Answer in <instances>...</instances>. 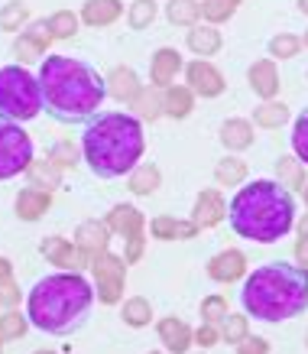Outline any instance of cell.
Wrapping results in <instances>:
<instances>
[{"mask_svg": "<svg viewBox=\"0 0 308 354\" xmlns=\"http://www.w3.org/2000/svg\"><path fill=\"white\" fill-rule=\"evenodd\" d=\"M296 3H298V10H302V13L308 17V0H296Z\"/></svg>", "mask_w": 308, "mask_h": 354, "instance_id": "51", "label": "cell"}, {"mask_svg": "<svg viewBox=\"0 0 308 354\" xmlns=\"http://www.w3.org/2000/svg\"><path fill=\"white\" fill-rule=\"evenodd\" d=\"M0 328H3V338H7V342H17V338H23L26 328H30V315L20 309L3 312V315H0Z\"/></svg>", "mask_w": 308, "mask_h": 354, "instance_id": "42", "label": "cell"}, {"mask_svg": "<svg viewBox=\"0 0 308 354\" xmlns=\"http://www.w3.org/2000/svg\"><path fill=\"white\" fill-rule=\"evenodd\" d=\"M247 179V162L240 156H224L214 166V183L218 185H244Z\"/></svg>", "mask_w": 308, "mask_h": 354, "instance_id": "35", "label": "cell"}, {"mask_svg": "<svg viewBox=\"0 0 308 354\" xmlns=\"http://www.w3.org/2000/svg\"><path fill=\"white\" fill-rule=\"evenodd\" d=\"M289 118H292V114H289V108L282 101H263L260 108H253V127H263V130L282 127Z\"/></svg>", "mask_w": 308, "mask_h": 354, "instance_id": "32", "label": "cell"}, {"mask_svg": "<svg viewBox=\"0 0 308 354\" xmlns=\"http://www.w3.org/2000/svg\"><path fill=\"white\" fill-rule=\"evenodd\" d=\"M143 91V82L137 78V72L130 68V65H117V68H110V75H107V97H114L117 104L130 108L137 95Z\"/></svg>", "mask_w": 308, "mask_h": 354, "instance_id": "19", "label": "cell"}, {"mask_svg": "<svg viewBox=\"0 0 308 354\" xmlns=\"http://www.w3.org/2000/svg\"><path fill=\"white\" fill-rule=\"evenodd\" d=\"M191 108H195V91L189 85H172L162 91V111H166V118L182 120L191 114Z\"/></svg>", "mask_w": 308, "mask_h": 354, "instance_id": "26", "label": "cell"}, {"mask_svg": "<svg viewBox=\"0 0 308 354\" xmlns=\"http://www.w3.org/2000/svg\"><path fill=\"white\" fill-rule=\"evenodd\" d=\"M91 277H95V296L101 306H120L124 302V286H127V260L117 254H101L91 263Z\"/></svg>", "mask_w": 308, "mask_h": 354, "instance_id": "8", "label": "cell"}, {"mask_svg": "<svg viewBox=\"0 0 308 354\" xmlns=\"http://www.w3.org/2000/svg\"><path fill=\"white\" fill-rule=\"evenodd\" d=\"M43 111V88L39 78L23 65H3L0 68V120L23 124Z\"/></svg>", "mask_w": 308, "mask_h": 354, "instance_id": "6", "label": "cell"}, {"mask_svg": "<svg viewBox=\"0 0 308 354\" xmlns=\"http://www.w3.org/2000/svg\"><path fill=\"white\" fill-rule=\"evenodd\" d=\"M166 20L172 26H198L202 23V0H169L166 3Z\"/></svg>", "mask_w": 308, "mask_h": 354, "instance_id": "30", "label": "cell"}, {"mask_svg": "<svg viewBox=\"0 0 308 354\" xmlns=\"http://www.w3.org/2000/svg\"><path fill=\"white\" fill-rule=\"evenodd\" d=\"M32 354H59V351H46V348H43V351H32Z\"/></svg>", "mask_w": 308, "mask_h": 354, "instance_id": "54", "label": "cell"}, {"mask_svg": "<svg viewBox=\"0 0 308 354\" xmlns=\"http://www.w3.org/2000/svg\"><path fill=\"white\" fill-rule=\"evenodd\" d=\"M146 354H166V351H146Z\"/></svg>", "mask_w": 308, "mask_h": 354, "instance_id": "56", "label": "cell"}, {"mask_svg": "<svg viewBox=\"0 0 308 354\" xmlns=\"http://www.w3.org/2000/svg\"><path fill=\"white\" fill-rule=\"evenodd\" d=\"M240 306L260 322H286L308 312V270L289 260H269L247 273Z\"/></svg>", "mask_w": 308, "mask_h": 354, "instance_id": "5", "label": "cell"}, {"mask_svg": "<svg viewBox=\"0 0 308 354\" xmlns=\"http://www.w3.org/2000/svg\"><path fill=\"white\" fill-rule=\"evenodd\" d=\"M247 338H250V315H247V312H231L221 322V342L244 344Z\"/></svg>", "mask_w": 308, "mask_h": 354, "instance_id": "37", "label": "cell"}, {"mask_svg": "<svg viewBox=\"0 0 308 354\" xmlns=\"http://www.w3.org/2000/svg\"><path fill=\"white\" fill-rule=\"evenodd\" d=\"M162 185V172L156 162H139L137 169L127 176V189L133 195H153Z\"/></svg>", "mask_w": 308, "mask_h": 354, "instance_id": "28", "label": "cell"}, {"mask_svg": "<svg viewBox=\"0 0 308 354\" xmlns=\"http://www.w3.org/2000/svg\"><path fill=\"white\" fill-rule=\"evenodd\" d=\"M149 234L156 237V241H191V237H198V225L191 218L156 215L149 221Z\"/></svg>", "mask_w": 308, "mask_h": 354, "instance_id": "21", "label": "cell"}, {"mask_svg": "<svg viewBox=\"0 0 308 354\" xmlns=\"http://www.w3.org/2000/svg\"><path fill=\"white\" fill-rule=\"evenodd\" d=\"M237 354H269V342L260 335H250L244 344H237Z\"/></svg>", "mask_w": 308, "mask_h": 354, "instance_id": "47", "label": "cell"}, {"mask_svg": "<svg viewBox=\"0 0 308 354\" xmlns=\"http://www.w3.org/2000/svg\"><path fill=\"white\" fill-rule=\"evenodd\" d=\"M302 46H305V49H308V30H305V36H302Z\"/></svg>", "mask_w": 308, "mask_h": 354, "instance_id": "53", "label": "cell"}, {"mask_svg": "<svg viewBox=\"0 0 308 354\" xmlns=\"http://www.w3.org/2000/svg\"><path fill=\"white\" fill-rule=\"evenodd\" d=\"M185 46H189L198 59H208V55L221 53L224 36H221V30H218V26H211V23H198V26H191V30H189Z\"/></svg>", "mask_w": 308, "mask_h": 354, "instance_id": "23", "label": "cell"}, {"mask_svg": "<svg viewBox=\"0 0 308 354\" xmlns=\"http://www.w3.org/2000/svg\"><path fill=\"white\" fill-rule=\"evenodd\" d=\"M208 277L214 283H237V279H247V254L237 250V247H227V250H218L211 260H208Z\"/></svg>", "mask_w": 308, "mask_h": 354, "instance_id": "14", "label": "cell"}, {"mask_svg": "<svg viewBox=\"0 0 308 354\" xmlns=\"http://www.w3.org/2000/svg\"><path fill=\"white\" fill-rule=\"evenodd\" d=\"M107 244H110V227L97 218H88L75 227V247L85 254L88 263H95L101 254H107Z\"/></svg>", "mask_w": 308, "mask_h": 354, "instance_id": "13", "label": "cell"}, {"mask_svg": "<svg viewBox=\"0 0 308 354\" xmlns=\"http://www.w3.org/2000/svg\"><path fill=\"white\" fill-rule=\"evenodd\" d=\"M7 279H13V263L7 257H0V283H7Z\"/></svg>", "mask_w": 308, "mask_h": 354, "instance_id": "49", "label": "cell"}, {"mask_svg": "<svg viewBox=\"0 0 308 354\" xmlns=\"http://www.w3.org/2000/svg\"><path fill=\"white\" fill-rule=\"evenodd\" d=\"M198 354H204V351H198Z\"/></svg>", "mask_w": 308, "mask_h": 354, "instance_id": "58", "label": "cell"}, {"mask_svg": "<svg viewBox=\"0 0 308 354\" xmlns=\"http://www.w3.org/2000/svg\"><path fill=\"white\" fill-rule=\"evenodd\" d=\"M298 53H302V36H296V32H276L269 39V59L273 62L276 59H292Z\"/></svg>", "mask_w": 308, "mask_h": 354, "instance_id": "40", "label": "cell"}, {"mask_svg": "<svg viewBox=\"0 0 308 354\" xmlns=\"http://www.w3.org/2000/svg\"><path fill=\"white\" fill-rule=\"evenodd\" d=\"M143 254H146V234L130 237L127 244H124V260H127V263H139Z\"/></svg>", "mask_w": 308, "mask_h": 354, "instance_id": "46", "label": "cell"}, {"mask_svg": "<svg viewBox=\"0 0 308 354\" xmlns=\"http://www.w3.org/2000/svg\"><path fill=\"white\" fill-rule=\"evenodd\" d=\"M78 26H81V17L72 10H55L46 17V30H49L52 39H72L78 32Z\"/></svg>", "mask_w": 308, "mask_h": 354, "instance_id": "33", "label": "cell"}, {"mask_svg": "<svg viewBox=\"0 0 308 354\" xmlns=\"http://www.w3.org/2000/svg\"><path fill=\"white\" fill-rule=\"evenodd\" d=\"M46 160H49L55 169L62 172V169H75V166H78V160H85V156H81V147H78V143H72V140H59V143H52V147H49Z\"/></svg>", "mask_w": 308, "mask_h": 354, "instance_id": "34", "label": "cell"}, {"mask_svg": "<svg viewBox=\"0 0 308 354\" xmlns=\"http://www.w3.org/2000/svg\"><path fill=\"white\" fill-rule=\"evenodd\" d=\"M49 208H52V192L32 189V185L20 189V192H17V198H13V212H17V218H20V221H39Z\"/></svg>", "mask_w": 308, "mask_h": 354, "instance_id": "20", "label": "cell"}, {"mask_svg": "<svg viewBox=\"0 0 308 354\" xmlns=\"http://www.w3.org/2000/svg\"><path fill=\"white\" fill-rule=\"evenodd\" d=\"M298 237H308V212L302 215V221H298Z\"/></svg>", "mask_w": 308, "mask_h": 354, "instance_id": "50", "label": "cell"}, {"mask_svg": "<svg viewBox=\"0 0 308 354\" xmlns=\"http://www.w3.org/2000/svg\"><path fill=\"white\" fill-rule=\"evenodd\" d=\"M104 225L110 227V234L124 237V241H130V237L137 234H146V215L139 212V208H133V205H114L110 212H107Z\"/></svg>", "mask_w": 308, "mask_h": 354, "instance_id": "17", "label": "cell"}, {"mask_svg": "<svg viewBox=\"0 0 308 354\" xmlns=\"http://www.w3.org/2000/svg\"><path fill=\"white\" fill-rule=\"evenodd\" d=\"M120 319H124V325H130V328H146V325L153 322V306H149L146 296H130V299H124V306H120Z\"/></svg>", "mask_w": 308, "mask_h": 354, "instance_id": "31", "label": "cell"}, {"mask_svg": "<svg viewBox=\"0 0 308 354\" xmlns=\"http://www.w3.org/2000/svg\"><path fill=\"white\" fill-rule=\"evenodd\" d=\"M276 183L282 185V189H289V192H305V162L298 160L296 153L292 156H279L276 160Z\"/></svg>", "mask_w": 308, "mask_h": 354, "instance_id": "25", "label": "cell"}, {"mask_svg": "<svg viewBox=\"0 0 308 354\" xmlns=\"http://www.w3.org/2000/svg\"><path fill=\"white\" fill-rule=\"evenodd\" d=\"M30 26V7L23 3V0H10V3H3L0 7V30L7 32H17V30H26Z\"/></svg>", "mask_w": 308, "mask_h": 354, "instance_id": "36", "label": "cell"}, {"mask_svg": "<svg viewBox=\"0 0 308 354\" xmlns=\"http://www.w3.org/2000/svg\"><path fill=\"white\" fill-rule=\"evenodd\" d=\"M292 153L308 166V108L292 124Z\"/></svg>", "mask_w": 308, "mask_h": 354, "instance_id": "43", "label": "cell"}, {"mask_svg": "<svg viewBox=\"0 0 308 354\" xmlns=\"http://www.w3.org/2000/svg\"><path fill=\"white\" fill-rule=\"evenodd\" d=\"M221 342V328H218V325H198V328H195V344H198V348H202V351H208V348H214V344Z\"/></svg>", "mask_w": 308, "mask_h": 354, "instance_id": "44", "label": "cell"}, {"mask_svg": "<svg viewBox=\"0 0 308 354\" xmlns=\"http://www.w3.org/2000/svg\"><path fill=\"white\" fill-rule=\"evenodd\" d=\"M3 344H7V338H3V328H0V351H3Z\"/></svg>", "mask_w": 308, "mask_h": 354, "instance_id": "52", "label": "cell"}, {"mask_svg": "<svg viewBox=\"0 0 308 354\" xmlns=\"http://www.w3.org/2000/svg\"><path fill=\"white\" fill-rule=\"evenodd\" d=\"M95 306V286L85 273H49L36 279V286L26 296V315L30 325L55 338H68L88 322Z\"/></svg>", "mask_w": 308, "mask_h": 354, "instance_id": "4", "label": "cell"}, {"mask_svg": "<svg viewBox=\"0 0 308 354\" xmlns=\"http://www.w3.org/2000/svg\"><path fill=\"white\" fill-rule=\"evenodd\" d=\"M244 0H202V20L218 26V23H227L237 13Z\"/></svg>", "mask_w": 308, "mask_h": 354, "instance_id": "38", "label": "cell"}, {"mask_svg": "<svg viewBox=\"0 0 308 354\" xmlns=\"http://www.w3.org/2000/svg\"><path fill=\"white\" fill-rule=\"evenodd\" d=\"M185 85L195 91V97H221L227 78L221 75V68L214 62L195 59V62H185Z\"/></svg>", "mask_w": 308, "mask_h": 354, "instance_id": "11", "label": "cell"}, {"mask_svg": "<svg viewBox=\"0 0 308 354\" xmlns=\"http://www.w3.org/2000/svg\"><path fill=\"white\" fill-rule=\"evenodd\" d=\"M17 302H20V286H17V279L0 283V309L10 312V309H17Z\"/></svg>", "mask_w": 308, "mask_h": 354, "instance_id": "45", "label": "cell"}, {"mask_svg": "<svg viewBox=\"0 0 308 354\" xmlns=\"http://www.w3.org/2000/svg\"><path fill=\"white\" fill-rule=\"evenodd\" d=\"M133 108V118H139V120H160V118H166V111H162V88H156V85H143V91L137 95V101L130 104Z\"/></svg>", "mask_w": 308, "mask_h": 354, "instance_id": "27", "label": "cell"}, {"mask_svg": "<svg viewBox=\"0 0 308 354\" xmlns=\"http://www.w3.org/2000/svg\"><path fill=\"white\" fill-rule=\"evenodd\" d=\"M55 39L49 36V30H46V20H32L26 30L13 39L10 53L13 59H17V65H32V62H43L46 55H49V46H52Z\"/></svg>", "mask_w": 308, "mask_h": 354, "instance_id": "9", "label": "cell"}, {"mask_svg": "<svg viewBox=\"0 0 308 354\" xmlns=\"http://www.w3.org/2000/svg\"><path fill=\"white\" fill-rule=\"evenodd\" d=\"M305 348H308V332H305Z\"/></svg>", "mask_w": 308, "mask_h": 354, "instance_id": "57", "label": "cell"}, {"mask_svg": "<svg viewBox=\"0 0 308 354\" xmlns=\"http://www.w3.org/2000/svg\"><path fill=\"white\" fill-rule=\"evenodd\" d=\"M43 108L59 124H85L97 118V108L107 97V78L95 65L72 55H46L39 62Z\"/></svg>", "mask_w": 308, "mask_h": 354, "instance_id": "1", "label": "cell"}, {"mask_svg": "<svg viewBox=\"0 0 308 354\" xmlns=\"http://www.w3.org/2000/svg\"><path fill=\"white\" fill-rule=\"evenodd\" d=\"M26 183L32 189H43V192H55L62 185V172L55 169L49 160H32L30 169H26Z\"/></svg>", "mask_w": 308, "mask_h": 354, "instance_id": "29", "label": "cell"}, {"mask_svg": "<svg viewBox=\"0 0 308 354\" xmlns=\"http://www.w3.org/2000/svg\"><path fill=\"white\" fill-rule=\"evenodd\" d=\"M296 263L308 270V237H298L296 241Z\"/></svg>", "mask_w": 308, "mask_h": 354, "instance_id": "48", "label": "cell"}, {"mask_svg": "<svg viewBox=\"0 0 308 354\" xmlns=\"http://www.w3.org/2000/svg\"><path fill=\"white\" fill-rule=\"evenodd\" d=\"M227 221L237 237L253 244H276L296 227V202L292 192L276 179H253L240 185L227 202Z\"/></svg>", "mask_w": 308, "mask_h": 354, "instance_id": "3", "label": "cell"}, {"mask_svg": "<svg viewBox=\"0 0 308 354\" xmlns=\"http://www.w3.org/2000/svg\"><path fill=\"white\" fill-rule=\"evenodd\" d=\"M156 335L162 342V351L166 354H189V348L195 344V328L189 322H182L175 315H166L156 322Z\"/></svg>", "mask_w": 308, "mask_h": 354, "instance_id": "15", "label": "cell"}, {"mask_svg": "<svg viewBox=\"0 0 308 354\" xmlns=\"http://www.w3.org/2000/svg\"><path fill=\"white\" fill-rule=\"evenodd\" d=\"M39 254L46 257V263H55L59 273H85L91 270V263L85 260V254L75 247V241L68 237H59V234H49L39 241Z\"/></svg>", "mask_w": 308, "mask_h": 354, "instance_id": "10", "label": "cell"}, {"mask_svg": "<svg viewBox=\"0 0 308 354\" xmlns=\"http://www.w3.org/2000/svg\"><path fill=\"white\" fill-rule=\"evenodd\" d=\"M146 150L143 120L127 111H104L85 124L81 156L97 179H120L139 166Z\"/></svg>", "mask_w": 308, "mask_h": 354, "instance_id": "2", "label": "cell"}, {"mask_svg": "<svg viewBox=\"0 0 308 354\" xmlns=\"http://www.w3.org/2000/svg\"><path fill=\"white\" fill-rule=\"evenodd\" d=\"M185 72V59L175 46H160L156 53H153V62H149V85L156 88H172L175 85V75Z\"/></svg>", "mask_w": 308, "mask_h": 354, "instance_id": "12", "label": "cell"}, {"mask_svg": "<svg viewBox=\"0 0 308 354\" xmlns=\"http://www.w3.org/2000/svg\"><path fill=\"white\" fill-rule=\"evenodd\" d=\"M156 13H160V3H156V0H133L127 10L130 30H146L149 23L156 20Z\"/></svg>", "mask_w": 308, "mask_h": 354, "instance_id": "39", "label": "cell"}, {"mask_svg": "<svg viewBox=\"0 0 308 354\" xmlns=\"http://www.w3.org/2000/svg\"><path fill=\"white\" fill-rule=\"evenodd\" d=\"M224 218H227V202H224V195L218 192V189H202V192L195 195V205H191V221L198 225V231L221 225Z\"/></svg>", "mask_w": 308, "mask_h": 354, "instance_id": "16", "label": "cell"}, {"mask_svg": "<svg viewBox=\"0 0 308 354\" xmlns=\"http://www.w3.org/2000/svg\"><path fill=\"white\" fill-rule=\"evenodd\" d=\"M231 315V306H227V299L224 296H218V292H211V296H204L202 299V322L204 325H218L221 328V322Z\"/></svg>", "mask_w": 308, "mask_h": 354, "instance_id": "41", "label": "cell"}, {"mask_svg": "<svg viewBox=\"0 0 308 354\" xmlns=\"http://www.w3.org/2000/svg\"><path fill=\"white\" fill-rule=\"evenodd\" d=\"M218 137H221V143L231 153L247 150V147H253V140H256L253 120H247V118H227L221 124V133H218Z\"/></svg>", "mask_w": 308, "mask_h": 354, "instance_id": "24", "label": "cell"}, {"mask_svg": "<svg viewBox=\"0 0 308 354\" xmlns=\"http://www.w3.org/2000/svg\"><path fill=\"white\" fill-rule=\"evenodd\" d=\"M32 156V140L20 124L0 120V179H13L20 172L30 169Z\"/></svg>", "mask_w": 308, "mask_h": 354, "instance_id": "7", "label": "cell"}, {"mask_svg": "<svg viewBox=\"0 0 308 354\" xmlns=\"http://www.w3.org/2000/svg\"><path fill=\"white\" fill-rule=\"evenodd\" d=\"M78 17H81L85 26H95V30L110 26V23H117L124 17V0H85Z\"/></svg>", "mask_w": 308, "mask_h": 354, "instance_id": "22", "label": "cell"}, {"mask_svg": "<svg viewBox=\"0 0 308 354\" xmlns=\"http://www.w3.org/2000/svg\"><path fill=\"white\" fill-rule=\"evenodd\" d=\"M302 195H305V205H308V185H305V192H302Z\"/></svg>", "mask_w": 308, "mask_h": 354, "instance_id": "55", "label": "cell"}, {"mask_svg": "<svg viewBox=\"0 0 308 354\" xmlns=\"http://www.w3.org/2000/svg\"><path fill=\"white\" fill-rule=\"evenodd\" d=\"M247 82H250V91L263 101H276L279 95V68L273 59H256L250 68H247Z\"/></svg>", "mask_w": 308, "mask_h": 354, "instance_id": "18", "label": "cell"}]
</instances>
